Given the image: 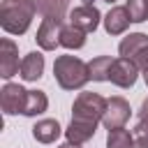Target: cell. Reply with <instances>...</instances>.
<instances>
[{
	"label": "cell",
	"instance_id": "19",
	"mask_svg": "<svg viewBox=\"0 0 148 148\" xmlns=\"http://www.w3.org/2000/svg\"><path fill=\"white\" fill-rule=\"evenodd\" d=\"M106 148H134V136L125 127L109 130V134H106Z\"/></svg>",
	"mask_w": 148,
	"mask_h": 148
},
{
	"label": "cell",
	"instance_id": "18",
	"mask_svg": "<svg viewBox=\"0 0 148 148\" xmlns=\"http://www.w3.org/2000/svg\"><path fill=\"white\" fill-rule=\"evenodd\" d=\"M86 44V32L74 25H62L60 30V46L65 49H81Z\"/></svg>",
	"mask_w": 148,
	"mask_h": 148
},
{
	"label": "cell",
	"instance_id": "24",
	"mask_svg": "<svg viewBox=\"0 0 148 148\" xmlns=\"http://www.w3.org/2000/svg\"><path fill=\"white\" fill-rule=\"evenodd\" d=\"M143 79H146V86H148V69L143 72Z\"/></svg>",
	"mask_w": 148,
	"mask_h": 148
},
{
	"label": "cell",
	"instance_id": "1",
	"mask_svg": "<svg viewBox=\"0 0 148 148\" xmlns=\"http://www.w3.org/2000/svg\"><path fill=\"white\" fill-rule=\"evenodd\" d=\"M35 0H2L0 5V25L9 35H23L35 18Z\"/></svg>",
	"mask_w": 148,
	"mask_h": 148
},
{
	"label": "cell",
	"instance_id": "9",
	"mask_svg": "<svg viewBox=\"0 0 148 148\" xmlns=\"http://www.w3.org/2000/svg\"><path fill=\"white\" fill-rule=\"evenodd\" d=\"M16 72H21V62H18V46L5 37L0 42V76L2 79H12Z\"/></svg>",
	"mask_w": 148,
	"mask_h": 148
},
{
	"label": "cell",
	"instance_id": "7",
	"mask_svg": "<svg viewBox=\"0 0 148 148\" xmlns=\"http://www.w3.org/2000/svg\"><path fill=\"white\" fill-rule=\"evenodd\" d=\"M136 76H139V67L127 60V58H116L113 65H111V72H109V81L116 83L118 88H132L136 83Z\"/></svg>",
	"mask_w": 148,
	"mask_h": 148
},
{
	"label": "cell",
	"instance_id": "23",
	"mask_svg": "<svg viewBox=\"0 0 148 148\" xmlns=\"http://www.w3.org/2000/svg\"><path fill=\"white\" fill-rule=\"evenodd\" d=\"M58 148H79V146H74V143H69V141H67V143H62V146H58Z\"/></svg>",
	"mask_w": 148,
	"mask_h": 148
},
{
	"label": "cell",
	"instance_id": "17",
	"mask_svg": "<svg viewBox=\"0 0 148 148\" xmlns=\"http://www.w3.org/2000/svg\"><path fill=\"white\" fill-rule=\"evenodd\" d=\"M49 106V97L42 90H28L25 97V106H23V116H39L44 113Z\"/></svg>",
	"mask_w": 148,
	"mask_h": 148
},
{
	"label": "cell",
	"instance_id": "6",
	"mask_svg": "<svg viewBox=\"0 0 148 148\" xmlns=\"http://www.w3.org/2000/svg\"><path fill=\"white\" fill-rule=\"evenodd\" d=\"M25 97H28V90L25 88H21L18 83H5L2 90H0V106H2V111L7 116L23 113Z\"/></svg>",
	"mask_w": 148,
	"mask_h": 148
},
{
	"label": "cell",
	"instance_id": "4",
	"mask_svg": "<svg viewBox=\"0 0 148 148\" xmlns=\"http://www.w3.org/2000/svg\"><path fill=\"white\" fill-rule=\"evenodd\" d=\"M118 53H120V58L132 60L139 67V72H146L148 69V35H143V32H130L118 44Z\"/></svg>",
	"mask_w": 148,
	"mask_h": 148
},
{
	"label": "cell",
	"instance_id": "15",
	"mask_svg": "<svg viewBox=\"0 0 148 148\" xmlns=\"http://www.w3.org/2000/svg\"><path fill=\"white\" fill-rule=\"evenodd\" d=\"M35 7H37V12H39L44 18L62 21L65 14H67L69 0H35Z\"/></svg>",
	"mask_w": 148,
	"mask_h": 148
},
{
	"label": "cell",
	"instance_id": "12",
	"mask_svg": "<svg viewBox=\"0 0 148 148\" xmlns=\"http://www.w3.org/2000/svg\"><path fill=\"white\" fill-rule=\"evenodd\" d=\"M130 23L132 18L127 14V7H111V12L104 16V30L109 35H123Z\"/></svg>",
	"mask_w": 148,
	"mask_h": 148
},
{
	"label": "cell",
	"instance_id": "5",
	"mask_svg": "<svg viewBox=\"0 0 148 148\" xmlns=\"http://www.w3.org/2000/svg\"><path fill=\"white\" fill-rule=\"evenodd\" d=\"M130 102L125 97H111L106 99V111L102 116V125L106 130H118V127H125V123L130 120Z\"/></svg>",
	"mask_w": 148,
	"mask_h": 148
},
{
	"label": "cell",
	"instance_id": "20",
	"mask_svg": "<svg viewBox=\"0 0 148 148\" xmlns=\"http://www.w3.org/2000/svg\"><path fill=\"white\" fill-rule=\"evenodd\" d=\"M127 14L132 23H143L148 18V0H127Z\"/></svg>",
	"mask_w": 148,
	"mask_h": 148
},
{
	"label": "cell",
	"instance_id": "13",
	"mask_svg": "<svg viewBox=\"0 0 148 148\" xmlns=\"http://www.w3.org/2000/svg\"><path fill=\"white\" fill-rule=\"evenodd\" d=\"M44 72V56L39 51H30L21 60V79L23 81H37Z\"/></svg>",
	"mask_w": 148,
	"mask_h": 148
},
{
	"label": "cell",
	"instance_id": "22",
	"mask_svg": "<svg viewBox=\"0 0 148 148\" xmlns=\"http://www.w3.org/2000/svg\"><path fill=\"white\" fill-rule=\"evenodd\" d=\"M139 120H148V99L141 102V109H139Z\"/></svg>",
	"mask_w": 148,
	"mask_h": 148
},
{
	"label": "cell",
	"instance_id": "8",
	"mask_svg": "<svg viewBox=\"0 0 148 148\" xmlns=\"http://www.w3.org/2000/svg\"><path fill=\"white\" fill-rule=\"evenodd\" d=\"M99 9L95 5H79L69 12V25L83 30V32H95L99 25Z\"/></svg>",
	"mask_w": 148,
	"mask_h": 148
},
{
	"label": "cell",
	"instance_id": "11",
	"mask_svg": "<svg viewBox=\"0 0 148 148\" xmlns=\"http://www.w3.org/2000/svg\"><path fill=\"white\" fill-rule=\"evenodd\" d=\"M95 132H97V125H95V123H86V120H74V118H72V123H69L67 130H65V136H67L69 143L81 146V143L90 141V139L95 136Z\"/></svg>",
	"mask_w": 148,
	"mask_h": 148
},
{
	"label": "cell",
	"instance_id": "10",
	"mask_svg": "<svg viewBox=\"0 0 148 148\" xmlns=\"http://www.w3.org/2000/svg\"><path fill=\"white\" fill-rule=\"evenodd\" d=\"M60 30H62V21L42 18L35 39H37V44H39L44 51H53L56 46H60Z\"/></svg>",
	"mask_w": 148,
	"mask_h": 148
},
{
	"label": "cell",
	"instance_id": "3",
	"mask_svg": "<svg viewBox=\"0 0 148 148\" xmlns=\"http://www.w3.org/2000/svg\"><path fill=\"white\" fill-rule=\"evenodd\" d=\"M74 120H86V123H99L104 111H106V99L97 92H79V97L72 104Z\"/></svg>",
	"mask_w": 148,
	"mask_h": 148
},
{
	"label": "cell",
	"instance_id": "2",
	"mask_svg": "<svg viewBox=\"0 0 148 148\" xmlns=\"http://www.w3.org/2000/svg\"><path fill=\"white\" fill-rule=\"evenodd\" d=\"M53 74L62 90H79L90 81L88 62H83L76 56H58L53 62Z\"/></svg>",
	"mask_w": 148,
	"mask_h": 148
},
{
	"label": "cell",
	"instance_id": "25",
	"mask_svg": "<svg viewBox=\"0 0 148 148\" xmlns=\"http://www.w3.org/2000/svg\"><path fill=\"white\" fill-rule=\"evenodd\" d=\"M104 2H109V5H113V2H116V0H104Z\"/></svg>",
	"mask_w": 148,
	"mask_h": 148
},
{
	"label": "cell",
	"instance_id": "16",
	"mask_svg": "<svg viewBox=\"0 0 148 148\" xmlns=\"http://www.w3.org/2000/svg\"><path fill=\"white\" fill-rule=\"evenodd\" d=\"M116 58L111 56H97L88 62V76L92 81H109V72H111V65H113Z\"/></svg>",
	"mask_w": 148,
	"mask_h": 148
},
{
	"label": "cell",
	"instance_id": "21",
	"mask_svg": "<svg viewBox=\"0 0 148 148\" xmlns=\"http://www.w3.org/2000/svg\"><path fill=\"white\" fill-rule=\"evenodd\" d=\"M132 136L136 148H148V120H139L132 130Z\"/></svg>",
	"mask_w": 148,
	"mask_h": 148
},
{
	"label": "cell",
	"instance_id": "14",
	"mask_svg": "<svg viewBox=\"0 0 148 148\" xmlns=\"http://www.w3.org/2000/svg\"><path fill=\"white\" fill-rule=\"evenodd\" d=\"M60 132H62V127H60V123L53 120V118H44V120L35 123V127H32V136H35V141H39V143H53V141L60 136Z\"/></svg>",
	"mask_w": 148,
	"mask_h": 148
}]
</instances>
